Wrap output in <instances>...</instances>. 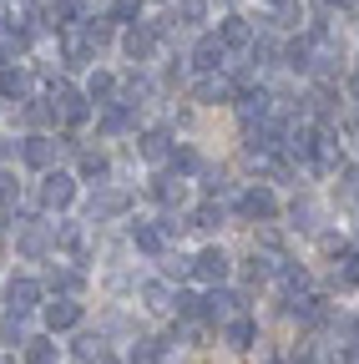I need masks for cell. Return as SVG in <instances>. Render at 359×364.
<instances>
[{"instance_id": "30bf717a", "label": "cell", "mask_w": 359, "mask_h": 364, "mask_svg": "<svg viewBox=\"0 0 359 364\" xmlns=\"http://www.w3.org/2000/svg\"><path fill=\"white\" fill-rule=\"evenodd\" d=\"M21 162L36 167V172H46L56 162V142H51V136H26V142H21Z\"/></svg>"}, {"instance_id": "52a82bcc", "label": "cell", "mask_w": 359, "mask_h": 364, "mask_svg": "<svg viewBox=\"0 0 359 364\" xmlns=\"http://www.w3.org/2000/svg\"><path fill=\"white\" fill-rule=\"evenodd\" d=\"M127 208H132V198H127L122 188H97L92 203H86V218H92V223H107V218H122Z\"/></svg>"}, {"instance_id": "4316f807", "label": "cell", "mask_w": 359, "mask_h": 364, "mask_svg": "<svg viewBox=\"0 0 359 364\" xmlns=\"http://www.w3.org/2000/svg\"><path fill=\"white\" fill-rule=\"evenodd\" d=\"M31 91V71H21V66H11V71H0V97H11V102H21Z\"/></svg>"}, {"instance_id": "603a6c76", "label": "cell", "mask_w": 359, "mask_h": 364, "mask_svg": "<svg viewBox=\"0 0 359 364\" xmlns=\"http://www.w3.org/2000/svg\"><path fill=\"white\" fill-rule=\"evenodd\" d=\"M46 284H51L56 294H66V299H71V294H81V289H86V273H81V268H51V273H46Z\"/></svg>"}, {"instance_id": "5b68a950", "label": "cell", "mask_w": 359, "mask_h": 364, "mask_svg": "<svg viewBox=\"0 0 359 364\" xmlns=\"http://www.w3.org/2000/svg\"><path fill=\"white\" fill-rule=\"evenodd\" d=\"M228 273H233V258L223 253V248H203V253L193 258V279H203V284H213V289L228 279Z\"/></svg>"}, {"instance_id": "60d3db41", "label": "cell", "mask_w": 359, "mask_h": 364, "mask_svg": "<svg viewBox=\"0 0 359 364\" xmlns=\"http://www.w3.org/2000/svg\"><path fill=\"white\" fill-rule=\"evenodd\" d=\"M86 41H92V46H107V41H112V21H86Z\"/></svg>"}, {"instance_id": "7402d4cb", "label": "cell", "mask_w": 359, "mask_h": 364, "mask_svg": "<svg viewBox=\"0 0 359 364\" xmlns=\"http://www.w3.org/2000/svg\"><path fill=\"white\" fill-rule=\"evenodd\" d=\"M86 102H97V107H112V102H117V76H107V71H92V81H86Z\"/></svg>"}, {"instance_id": "4fadbf2b", "label": "cell", "mask_w": 359, "mask_h": 364, "mask_svg": "<svg viewBox=\"0 0 359 364\" xmlns=\"http://www.w3.org/2000/svg\"><path fill=\"white\" fill-rule=\"evenodd\" d=\"M76 324H81V304H76V299H56V304H46V329H51V334L76 329Z\"/></svg>"}, {"instance_id": "4dcf8cb0", "label": "cell", "mask_w": 359, "mask_h": 364, "mask_svg": "<svg viewBox=\"0 0 359 364\" xmlns=\"http://www.w3.org/2000/svg\"><path fill=\"white\" fill-rule=\"evenodd\" d=\"M51 228H56V248H66V253H81L86 248V238H81L76 223H51Z\"/></svg>"}, {"instance_id": "83f0119b", "label": "cell", "mask_w": 359, "mask_h": 364, "mask_svg": "<svg viewBox=\"0 0 359 364\" xmlns=\"http://www.w3.org/2000/svg\"><path fill=\"white\" fill-rule=\"evenodd\" d=\"M334 284H339V289H359V248H354V253H339Z\"/></svg>"}, {"instance_id": "e575fe53", "label": "cell", "mask_w": 359, "mask_h": 364, "mask_svg": "<svg viewBox=\"0 0 359 364\" xmlns=\"http://www.w3.org/2000/svg\"><path fill=\"white\" fill-rule=\"evenodd\" d=\"M188 228H203V233H213V228H223V208H213V203H203L193 218H188Z\"/></svg>"}, {"instance_id": "3957f363", "label": "cell", "mask_w": 359, "mask_h": 364, "mask_svg": "<svg viewBox=\"0 0 359 364\" xmlns=\"http://www.w3.org/2000/svg\"><path fill=\"white\" fill-rule=\"evenodd\" d=\"M51 107L71 122V127H81L86 117H92V107H86V97H81V91L71 86V81H51Z\"/></svg>"}, {"instance_id": "7a4b0ae2", "label": "cell", "mask_w": 359, "mask_h": 364, "mask_svg": "<svg viewBox=\"0 0 359 364\" xmlns=\"http://www.w3.org/2000/svg\"><path fill=\"white\" fill-rule=\"evenodd\" d=\"M56 248V228L51 223H26V228H16V253L21 258H46Z\"/></svg>"}, {"instance_id": "ac0fdd59", "label": "cell", "mask_w": 359, "mask_h": 364, "mask_svg": "<svg viewBox=\"0 0 359 364\" xmlns=\"http://www.w3.org/2000/svg\"><path fill=\"white\" fill-rule=\"evenodd\" d=\"M6 299H11V309H21V314H31V309L41 304V284H36V279H11V289H6Z\"/></svg>"}, {"instance_id": "f6af8a7d", "label": "cell", "mask_w": 359, "mask_h": 364, "mask_svg": "<svg viewBox=\"0 0 359 364\" xmlns=\"http://www.w3.org/2000/svg\"><path fill=\"white\" fill-rule=\"evenodd\" d=\"M349 91H354V97H359V66H354V76H349Z\"/></svg>"}, {"instance_id": "484cf974", "label": "cell", "mask_w": 359, "mask_h": 364, "mask_svg": "<svg viewBox=\"0 0 359 364\" xmlns=\"http://www.w3.org/2000/svg\"><path fill=\"white\" fill-rule=\"evenodd\" d=\"M147 193L162 198V203H183V198H188V182H183V177H152Z\"/></svg>"}, {"instance_id": "8d00e7d4", "label": "cell", "mask_w": 359, "mask_h": 364, "mask_svg": "<svg viewBox=\"0 0 359 364\" xmlns=\"http://www.w3.org/2000/svg\"><path fill=\"white\" fill-rule=\"evenodd\" d=\"M177 16H183V26H203L208 21V0H177Z\"/></svg>"}, {"instance_id": "8992f818", "label": "cell", "mask_w": 359, "mask_h": 364, "mask_svg": "<svg viewBox=\"0 0 359 364\" xmlns=\"http://www.w3.org/2000/svg\"><path fill=\"white\" fill-rule=\"evenodd\" d=\"M238 213L248 223H268V218H279V198L268 193V188H243L238 193Z\"/></svg>"}, {"instance_id": "9a60e30c", "label": "cell", "mask_w": 359, "mask_h": 364, "mask_svg": "<svg viewBox=\"0 0 359 364\" xmlns=\"http://www.w3.org/2000/svg\"><path fill=\"white\" fill-rule=\"evenodd\" d=\"M228 97H238V81H228L223 71H213V76L198 81V102H203V107H208V102H228Z\"/></svg>"}, {"instance_id": "b9f144b4", "label": "cell", "mask_w": 359, "mask_h": 364, "mask_svg": "<svg viewBox=\"0 0 359 364\" xmlns=\"http://www.w3.org/2000/svg\"><path fill=\"white\" fill-rule=\"evenodd\" d=\"M172 309L183 314V318H193V314H203V299H198V294H177V299H172Z\"/></svg>"}, {"instance_id": "1f68e13d", "label": "cell", "mask_w": 359, "mask_h": 364, "mask_svg": "<svg viewBox=\"0 0 359 364\" xmlns=\"http://www.w3.org/2000/svg\"><path fill=\"white\" fill-rule=\"evenodd\" d=\"M162 354H167V349H162L157 339H137L127 359H132V364H162Z\"/></svg>"}, {"instance_id": "d6986e66", "label": "cell", "mask_w": 359, "mask_h": 364, "mask_svg": "<svg viewBox=\"0 0 359 364\" xmlns=\"http://www.w3.org/2000/svg\"><path fill=\"white\" fill-rule=\"evenodd\" d=\"M132 243H137L142 253H162L167 233H162V223H132Z\"/></svg>"}, {"instance_id": "ffe728a7", "label": "cell", "mask_w": 359, "mask_h": 364, "mask_svg": "<svg viewBox=\"0 0 359 364\" xmlns=\"http://www.w3.org/2000/svg\"><path fill=\"white\" fill-rule=\"evenodd\" d=\"M268 107H274L268 91H243V97H238V112H243L248 127H253V122H268Z\"/></svg>"}, {"instance_id": "9c48e42d", "label": "cell", "mask_w": 359, "mask_h": 364, "mask_svg": "<svg viewBox=\"0 0 359 364\" xmlns=\"http://www.w3.org/2000/svg\"><path fill=\"white\" fill-rule=\"evenodd\" d=\"M203 314L228 324V318H238V314H243V294H233V289H213V294L203 299Z\"/></svg>"}, {"instance_id": "d590c367", "label": "cell", "mask_w": 359, "mask_h": 364, "mask_svg": "<svg viewBox=\"0 0 359 364\" xmlns=\"http://www.w3.org/2000/svg\"><path fill=\"white\" fill-rule=\"evenodd\" d=\"M172 167H177V177H188V172H203V157L193 147H172Z\"/></svg>"}, {"instance_id": "f546056e", "label": "cell", "mask_w": 359, "mask_h": 364, "mask_svg": "<svg viewBox=\"0 0 359 364\" xmlns=\"http://www.w3.org/2000/svg\"><path fill=\"white\" fill-rule=\"evenodd\" d=\"M102 354H107V339H102V334H81V339H76V359H81V364H97Z\"/></svg>"}, {"instance_id": "74e56055", "label": "cell", "mask_w": 359, "mask_h": 364, "mask_svg": "<svg viewBox=\"0 0 359 364\" xmlns=\"http://www.w3.org/2000/svg\"><path fill=\"white\" fill-rule=\"evenodd\" d=\"M203 188H208V198L233 193V188H228V172H223V167H208V172H203Z\"/></svg>"}, {"instance_id": "7dc6e473", "label": "cell", "mask_w": 359, "mask_h": 364, "mask_svg": "<svg viewBox=\"0 0 359 364\" xmlns=\"http://www.w3.org/2000/svg\"><path fill=\"white\" fill-rule=\"evenodd\" d=\"M97 364H117V359H112V354H102V359H97Z\"/></svg>"}, {"instance_id": "f1b7e54d", "label": "cell", "mask_w": 359, "mask_h": 364, "mask_svg": "<svg viewBox=\"0 0 359 364\" xmlns=\"http://www.w3.org/2000/svg\"><path fill=\"white\" fill-rule=\"evenodd\" d=\"M26 364H61V349L51 339H31L26 344Z\"/></svg>"}, {"instance_id": "c3c4849f", "label": "cell", "mask_w": 359, "mask_h": 364, "mask_svg": "<svg viewBox=\"0 0 359 364\" xmlns=\"http://www.w3.org/2000/svg\"><path fill=\"white\" fill-rule=\"evenodd\" d=\"M0 364H16V359H11V354H0Z\"/></svg>"}, {"instance_id": "7bdbcfd3", "label": "cell", "mask_w": 359, "mask_h": 364, "mask_svg": "<svg viewBox=\"0 0 359 364\" xmlns=\"http://www.w3.org/2000/svg\"><path fill=\"white\" fill-rule=\"evenodd\" d=\"M157 223H162V233H167V238H177V233H183V228H188V218H172V213H162Z\"/></svg>"}, {"instance_id": "bcb514c9", "label": "cell", "mask_w": 359, "mask_h": 364, "mask_svg": "<svg viewBox=\"0 0 359 364\" xmlns=\"http://www.w3.org/2000/svg\"><path fill=\"white\" fill-rule=\"evenodd\" d=\"M329 6H344V11H349V6H354V0H329Z\"/></svg>"}, {"instance_id": "cb8c5ba5", "label": "cell", "mask_w": 359, "mask_h": 364, "mask_svg": "<svg viewBox=\"0 0 359 364\" xmlns=\"http://www.w3.org/2000/svg\"><path fill=\"white\" fill-rule=\"evenodd\" d=\"M172 299H177V294L167 289V279H147V284H142V304H147L152 314H167V309H172Z\"/></svg>"}, {"instance_id": "ba28073f", "label": "cell", "mask_w": 359, "mask_h": 364, "mask_svg": "<svg viewBox=\"0 0 359 364\" xmlns=\"http://www.w3.org/2000/svg\"><path fill=\"white\" fill-rule=\"evenodd\" d=\"M193 66H198L203 76L223 71V66H228V46H223L218 36H203V41H198V51H193Z\"/></svg>"}, {"instance_id": "ab89813d", "label": "cell", "mask_w": 359, "mask_h": 364, "mask_svg": "<svg viewBox=\"0 0 359 364\" xmlns=\"http://www.w3.org/2000/svg\"><path fill=\"white\" fill-rule=\"evenodd\" d=\"M81 172H86V177H97V182H102V177H107L112 167H107V157H102V152H86V157H81Z\"/></svg>"}, {"instance_id": "ee69618b", "label": "cell", "mask_w": 359, "mask_h": 364, "mask_svg": "<svg viewBox=\"0 0 359 364\" xmlns=\"http://www.w3.org/2000/svg\"><path fill=\"white\" fill-rule=\"evenodd\" d=\"M16 157V142H11V136H0V162H11Z\"/></svg>"}, {"instance_id": "44dd1931", "label": "cell", "mask_w": 359, "mask_h": 364, "mask_svg": "<svg viewBox=\"0 0 359 364\" xmlns=\"http://www.w3.org/2000/svg\"><path fill=\"white\" fill-rule=\"evenodd\" d=\"M122 132H132V102H112L102 112V136H122Z\"/></svg>"}, {"instance_id": "e0dca14e", "label": "cell", "mask_w": 359, "mask_h": 364, "mask_svg": "<svg viewBox=\"0 0 359 364\" xmlns=\"http://www.w3.org/2000/svg\"><path fill=\"white\" fill-rule=\"evenodd\" d=\"M223 339H228V349H253V339H258V324H253L248 314H238V318H228Z\"/></svg>"}, {"instance_id": "7c38bea8", "label": "cell", "mask_w": 359, "mask_h": 364, "mask_svg": "<svg viewBox=\"0 0 359 364\" xmlns=\"http://www.w3.org/2000/svg\"><path fill=\"white\" fill-rule=\"evenodd\" d=\"M137 152H142L147 162H167V157H172V132H167V127L142 132V136H137Z\"/></svg>"}, {"instance_id": "d6a6232c", "label": "cell", "mask_w": 359, "mask_h": 364, "mask_svg": "<svg viewBox=\"0 0 359 364\" xmlns=\"http://www.w3.org/2000/svg\"><path fill=\"white\" fill-rule=\"evenodd\" d=\"M142 6H147V0H112V21L137 26V21H142Z\"/></svg>"}, {"instance_id": "836d02e7", "label": "cell", "mask_w": 359, "mask_h": 364, "mask_svg": "<svg viewBox=\"0 0 359 364\" xmlns=\"http://www.w3.org/2000/svg\"><path fill=\"white\" fill-rule=\"evenodd\" d=\"M289 218H294V228H299V233H314V228H319V223H314L319 213H314V203H309V198H299V203L289 208Z\"/></svg>"}, {"instance_id": "f35d334b", "label": "cell", "mask_w": 359, "mask_h": 364, "mask_svg": "<svg viewBox=\"0 0 359 364\" xmlns=\"http://www.w3.org/2000/svg\"><path fill=\"white\" fill-rule=\"evenodd\" d=\"M188 273H193V258H183V253L162 258V279H188Z\"/></svg>"}, {"instance_id": "d4e9b609", "label": "cell", "mask_w": 359, "mask_h": 364, "mask_svg": "<svg viewBox=\"0 0 359 364\" xmlns=\"http://www.w3.org/2000/svg\"><path fill=\"white\" fill-rule=\"evenodd\" d=\"M0 339H6V344H31V318L21 309H11L6 324H0Z\"/></svg>"}, {"instance_id": "5bb4252c", "label": "cell", "mask_w": 359, "mask_h": 364, "mask_svg": "<svg viewBox=\"0 0 359 364\" xmlns=\"http://www.w3.org/2000/svg\"><path fill=\"white\" fill-rule=\"evenodd\" d=\"M61 56H66V66H86L97 56V46L86 41V31H61Z\"/></svg>"}, {"instance_id": "681fc988", "label": "cell", "mask_w": 359, "mask_h": 364, "mask_svg": "<svg viewBox=\"0 0 359 364\" xmlns=\"http://www.w3.org/2000/svg\"><path fill=\"white\" fill-rule=\"evenodd\" d=\"M268 6H289V0H268Z\"/></svg>"}, {"instance_id": "2e32d148", "label": "cell", "mask_w": 359, "mask_h": 364, "mask_svg": "<svg viewBox=\"0 0 359 364\" xmlns=\"http://www.w3.org/2000/svg\"><path fill=\"white\" fill-rule=\"evenodd\" d=\"M218 41L228 46V51H233V46H253V26H248L243 16H223V26H218Z\"/></svg>"}, {"instance_id": "277c9868", "label": "cell", "mask_w": 359, "mask_h": 364, "mask_svg": "<svg viewBox=\"0 0 359 364\" xmlns=\"http://www.w3.org/2000/svg\"><path fill=\"white\" fill-rule=\"evenodd\" d=\"M122 51H127V61H147L152 51H157V26L152 21H137V26H127V36H122Z\"/></svg>"}, {"instance_id": "8fae6325", "label": "cell", "mask_w": 359, "mask_h": 364, "mask_svg": "<svg viewBox=\"0 0 359 364\" xmlns=\"http://www.w3.org/2000/svg\"><path fill=\"white\" fill-rule=\"evenodd\" d=\"M289 314H299V324H309V329L329 324V304H324V299H314V294H299V299H289Z\"/></svg>"}, {"instance_id": "6da1fadb", "label": "cell", "mask_w": 359, "mask_h": 364, "mask_svg": "<svg viewBox=\"0 0 359 364\" xmlns=\"http://www.w3.org/2000/svg\"><path fill=\"white\" fill-rule=\"evenodd\" d=\"M36 203L46 208V213H66V208L76 203V177H71V172H46V177H41Z\"/></svg>"}]
</instances>
